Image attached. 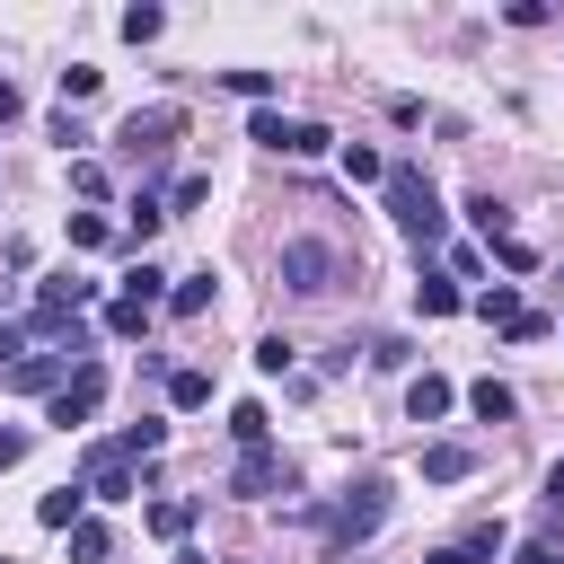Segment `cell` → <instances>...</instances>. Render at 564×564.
Returning a JSON list of instances; mask_svg holds the SVG:
<instances>
[{"instance_id":"cell-5","label":"cell","mask_w":564,"mask_h":564,"mask_svg":"<svg viewBox=\"0 0 564 564\" xmlns=\"http://www.w3.org/2000/svg\"><path fill=\"white\" fill-rule=\"evenodd\" d=\"M176 132H185V106H132V115H123V132H115V141H123V150H132V159H141V167H150V159H159V150H167V141H176Z\"/></svg>"},{"instance_id":"cell-37","label":"cell","mask_w":564,"mask_h":564,"mask_svg":"<svg viewBox=\"0 0 564 564\" xmlns=\"http://www.w3.org/2000/svg\"><path fill=\"white\" fill-rule=\"evenodd\" d=\"M520 564H555V546H529V555H520Z\"/></svg>"},{"instance_id":"cell-21","label":"cell","mask_w":564,"mask_h":564,"mask_svg":"<svg viewBox=\"0 0 564 564\" xmlns=\"http://www.w3.org/2000/svg\"><path fill=\"white\" fill-rule=\"evenodd\" d=\"M203 203H212V176H203V167L167 185V220H185V212H203Z\"/></svg>"},{"instance_id":"cell-7","label":"cell","mask_w":564,"mask_h":564,"mask_svg":"<svg viewBox=\"0 0 564 564\" xmlns=\"http://www.w3.org/2000/svg\"><path fill=\"white\" fill-rule=\"evenodd\" d=\"M229 494H238V502H264V494H291V458H282L273 441H264V449H247V458L229 467Z\"/></svg>"},{"instance_id":"cell-9","label":"cell","mask_w":564,"mask_h":564,"mask_svg":"<svg viewBox=\"0 0 564 564\" xmlns=\"http://www.w3.org/2000/svg\"><path fill=\"white\" fill-rule=\"evenodd\" d=\"M79 361L70 352H26V361H9V388H26V397H44V388H62Z\"/></svg>"},{"instance_id":"cell-33","label":"cell","mask_w":564,"mask_h":564,"mask_svg":"<svg viewBox=\"0 0 564 564\" xmlns=\"http://www.w3.org/2000/svg\"><path fill=\"white\" fill-rule=\"evenodd\" d=\"M229 88H238V97H256V106H264V97H273V70H229Z\"/></svg>"},{"instance_id":"cell-13","label":"cell","mask_w":564,"mask_h":564,"mask_svg":"<svg viewBox=\"0 0 564 564\" xmlns=\"http://www.w3.org/2000/svg\"><path fill=\"white\" fill-rule=\"evenodd\" d=\"M229 441H238V449H264V441H273V414H264L256 397H238V405H229Z\"/></svg>"},{"instance_id":"cell-6","label":"cell","mask_w":564,"mask_h":564,"mask_svg":"<svg viewBox=\"0 0 564 564\" xmlns=\"http://www.w3.org/2000/svg\"><path fill=\"white\" fill-rule=\"evenodd\" d=\"M97 405H106V361H79V370L53 388V423H62V432H79Z\"/></svg>"},{"instance_id":"cell-26","label":"cell","mask_w":564,"mask_h":564,"mask_svg":"<svg viewBox=\"0 0 564 564\" xmlns=\"http://www.w3.org/2000/svg\"><path fill=\"white\" fill-rule=\"evenodd\" d=\"M106 546H115L106 520H79V529H70V555H79V564H106Z\"/></svg>"},{"instance_id":"cell-29","label":"cell","mask_w":564,"mask_h":564,"mask_svg":"<svg viewBox=\"0 0 564 564\" xmlns=\"http://www.w3.org/2000/svg\"><path fill=\"white\" fill-rule=\"evenodd\" d=\"M291 352H300L291 335H264V344H256V370H273V379H282V370H291Z\"/></svg>"},{"instance_id":"cell-36","label":"cell","mask_w":564,"mask_h":564,"mask_svg":"<svg viewBox=\"0 0 564 564\" xmlns=\"http://www.w3.org/2000/svg\"><path fill=\"white\" fill-rule=\"evenodd\" d=\"M432 564H476V555H458V546H441V555H432Z\"/></svg>"},{"instance_id":"cell-8","label":"cell","mask_w":564,"mask_h":564,"mask_svg":"<svg viewBox=\"0 0 564 564\" xmlns=\"http://www.w3.org/2000/svg\"><path fill=\"white\" fill-rule=\"evenodd\" d=\"M79 485H88V502H132V458H123L115 441H97V449L79 458Z\"/></svg>"},{"instance_id":"cell-16","label":"cell","mask_w":564,"mask_h":564,"mask_svg":"<svg viewBox=\"0 0 564 564\" xmlns=\"http://www.w3.org/2000/svg\"><path fill=\"white\" fill-rule=\"evenodd\" d=\"M79 502H88V485H53V494L35 502V520H44V529H79Z\"/></svg>"},{"instance_id":"cell-18","label":"cell","mask_w":564,"mask_h":564,"mask_svg":"<svg viewBox=\"0 0 564 564\" xmlns=\"http://www.w3.org/2000/svg\"><path fill=\"white\" fill-rule=\"evenodd\" d=\"M212 300H220V282H212V273H185V282L167 291V308H176V317H203Z\"/></svg>"},{"instance_id":"cell-23","label":"cell","mask_w":564,"mask_h":564,"mask_svg":"<svg viewBox=\"0 0 564 564\" xmlns=\"http://www.w3.org/2000/svg\"><path fill=\"white\" fill-rule=\"evenodd\" d=\"M70 247H88V256L115 247V220H106V212H70Z\"/></svg>"},{"instance_id":"cell-2","label":"cell","mask_w":564,"mask_h":564,"mask_svg":"<svg viewBox=\"0 0 564 564\" xmlns=\"http://www.w3.org/2000/svg\"><path fill=\"white\" fill-rule=\"evenodd\" d=\"M388 476H361L335 511H326V555H344V546H361V538H379V520H388Z\"/></svg>"},{"instance_id":"cell-11","label":"cell","mask_w":564,"mask_h":564,"mask_svg":"<svg viewBox=\"0 0 564 564\" xmlns=\"http://www.w3.org/2000/svg\"><path fill=\"white\" fill-rule=\"evenodd\" d=\"M423 476H432V485H458V476H476V449H467V441H432V449H423Z\"/></svg>"},{"instance_id":"cell-35","label":"cell","mask_w":564,"mask_h":564,"mask_svg":"<svg viewBox=\"0 0 564 564\" xmlns=\"http://www.w3.org/2000/svg\"><path fill=\"white\" fill-rule=\"evenodd\" d=\"M18 106H26V97H18L9 79H0V123H18Z\"/></svg>"},{"instance_id":"cell-34","label":"cell","mask_w":564,"mask_h":564,"mask_svg":"<svg viewBox=\"0 0 564 564\" xmlns=\"http://www.w3.org/2000/svg\"><path fill=\"white\" fill-rule=\"evenodd\" d=\"M18 458H26V432H0V476H9Z\"/></svg>"},{"instance_id":"cell-30","label":"cell","mask_w":564,"mask_h":564,"mask_svg":"<svg viewBox=\"0 0 564 564\" xmlns=\"http://www.w3.org/2000/svg\"><path fill=\"white\" fill-rule=\"evenodd\" d=\"M159 26H167L159 9H123V35H132V44H159Z\"/></svg>"},{"instance_id":"cell-32","label":"cell","mask_w":564,"mask_h":564,"mask_svg":"<svg viewBox=\"0 0 564 564\" xmlns=\"http://www.w3.org/2000/svg\"><path fill=\"white\" fill-rule=\"evenodd\" d=\"M159 282H167V273H159V264H150V256H141V264H132V273H123V291H132V300H159Z\"/></svg>"},{"instance_id":"cell-17","label":"cell","mask_w":564,"mask_h":564,"mask_svg":"<svg viewBox=\"0 0 564 564\" xmlns=\"http://www.w3.org/2000/svg\"><path fill=\"white\" fill-rule=\"evenodd\" d=\"M141 520H150V538H185V529H194V502H185V494H159Z\"/></svg>"},{"instance_id":"cell-24","label":"cell","mask_w":564,"mask_h":564,"mask_svg":"<svg viewBox=\"0 0 564 564\" xmlns=\"http://www.w3.org/2000/svg\"><path fill=\"white\" fill-rule=\"evenodd\" d=\"M167 405H185V414L212 405V370H176V379H167Z\"/></svg>"},{"instance_id":"cell-1","label":"cell","mask_w":564,"mask_h":564,"mask_svg":"<svg viewBox=\"0 0 564 564\" xmlns=\"http://www.w3.org/2000/svg\"><path fill=\"white\" fill-rule=\"evenodd\" d=\"M379 203H388V220H397L414 247H441L449 212H441V194H432V176H423V167H405V159H397V167L379 176Z\"/></svg>"},{"instance_id":"cell-12","label":"cell","mask_w":564,"mask_h":564,"mask_svg":"<svg viewBox=\"0 0 564 564\" xmlns=\"http://www.w3.org/2000/svg\"><path fill=\"white\" fill-rule=\"evenodd\" d=\"M449 405H458V397H449V379H432V370H423V379L405 388V414H414V423H441Z\"/></svg>"},{"instance_id":"cell-3","label":"cell","mask_w":564,"mask_h":564,"mask_svg":"<svg viewBox=\"0 0 564 564\" xmlns=\"http://www.w3.org/2000/svg\"><path fill=\"white\" fill-rule=\"evenodd\" d=\"M344 273H352V256L326 247V238H291V247H282V291H300V300H326Z\"/></svg>"},{"instance_id":"cell-31","label":"cell","mask_w":564,"mask_h":564,"mask_svg":"<svg viewBox=\"0 0 564 564\" xmlns=\"http://www.w3.org/2000/svg\"><path fill=\"white\" fill-rule=\"evenodd\" d=\"M97 79H106V70H88V62H70V70H62V106H70V97H97Z\"/></svg>"},{"instance_id":"cell-4","label":"cell","mask_w":564,"mask_h":564,"mask_svg":"<svg viewBox=\"0 0 564 564\" xmlns=\"http://www.w3.org/2000/svg\"><path fill=\"white\" fill-rule=\"evenodd\" d=\"M247 132H256L264 150H282V159H317V150L335 141L326 123H300V115H282V106H256V123H247Z\"/></svg>"},{"instance_id":"cell-14","label":"cell","mask_w":564,"mask_h":564,"mask_svg":"<svg viewBox=\"0 0 564 564\" xmlns=\"http://www.w3.org/2000/svg\"><path fill=\"white\" fill-rule=\"evenodd\" d=\"M414 308H423V317H458L467 300H458V282H449V273H423V282H414Z\"/></svg>"},{"instance_id":"cell-28","label":"cell","mask_w":564,"mask_h":564,"mask_svg":"<svg viewBox=\"0 0 564 564\" xmlns=\"http://www.w3.org/2000/svg\"><path fill=\"white\" fill-rule=\"evenodd\" d=\"M494 264H502V273H529L538 247H529V238H494Z\"/></svg>"},{"instance_id":"cell-19","label":"cell","mask_w":564,"mask_h":564,"mask_svg":"<svg viewBox=\"0 0 564 564\" xmlns=\"http://www.w3.org/2000/svg\"><path fill=\"white\" fill-rule=\"evenodd\" d=\"M476 317H485V326H502V335H511V326H520V317H529V308H520V291H511V282H494V291H485V300H476Z\"/></svg>"},{"instance_id":"cell-25","label":"cell","mask_w":564,"mask_h":564,"mask_svg":"<svg viewBox=\"0 0 564 564\" xmlns=\"http://www.w3.org/2000/svg\"><path fill=\"white\" fill-rule=\"evenodd\" d=\"M159 441H167V423H150V414H141V423H123V441H115V449H123V458H150Z\"/></svg>"},{"instance_id":"cell-15","label":"cell","mask_w":564,"mask_h":564,"mask_svg":"<svg viewBox=\"0 0 564 564\" xmlns=\"http://www.w3.org/2000/svg\"><path fill=\"white\" fill-rule=\"evenodd\" d=\"M150 308H159V300H132V291H115V300H106V335H150Z\"/></svg>"},{"instance_id":"cell-22","label":"cell","mask_w":564,"mask_h":564,"mask_svg":"<svg viewBox=\"0 0 564 564\" xmlns=\"http://www.w3.org/2000/svg\"><path fill=\"white\" fill-rule=\"evenodd\" d=\"M344 176H352V185H379V176H388V159H379L370 141H344Z\"/></svg>"},{"instance_id":"cell-20","label":"cell","mask_w":564,"mask_h":564,"mask_svg":"<svg viewBox=\"0 0 564 564\" xmlns=\"http://www.w3.org/2000/svg\"><path fill=\"white\" fill-rule=\"evenodd\" d=\"M467 405H476L485 423H511V414H520V397H511L502 379H476V388H467Z\"/></svg>"},{"instance_id":"cell-27","label":"cell","mask_w":564,"mask_h":564,"mask_svg":"<svg viewBox=\"0 0 564 564\" xmlns=\"http://www.w3.org/2000/svg\"><path fill=\"white\" fill-rule=\"evenodd\" d=\"M467 220L485 229V247H494V238H511V229H502V203H494V194H467Z\"/></svg>"},{"instance_id":"cell-10","label":"cell","mask_w":564,"mask_h":564,"mask_svg":"<svg viewBox=\"0 0 564 564\" xmlns=\"http://www.w3.org/2000/svg\"><path fill=\"white\" fill-rule=\"evenodd\" d=\"M88 300H97V282H79V273H44V282H35V308H62V317H79Z\"/></svg>"}]
</instances>
